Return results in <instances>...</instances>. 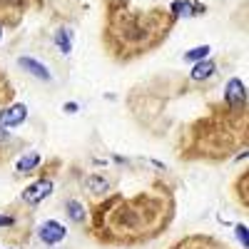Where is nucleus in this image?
<instances>
[{"mask_svg": "<svg viewBox=\"0 0 249 249\" xmlns=\"http://www.w3.org/2000/svg\"><path fill=\"white\" fill-rule=\"evenodd\" d=\"M28 107L25 105H10L8 110H0V127H15V124L25 122Z\"/></svg>", "mask_w": 249, "mask_h": 249, "instance_id": "obj_3", "label": "nucleus"}, {"mask_svg": "<svg viewBox=\"0 0 249 249\" xmlns=\"http://www.w3.org/2000/svg\"><path fill=\"white\" fill-rule=\"evenodd\" d=\"M0 140H8V132H3V130H0Z\"/></svg>", "mask_w": 249, "mask_h": 249, "instance_id": "obj_16", "label": "nucleus"}, {"mask_svg": "<svg viewBox=\"0 0 249 249\" xmlns=\"http://www.w3.org/2000/svg\"><path fill=\"white\" fill-rule=\"evenodd\" d=\"M199 8L195 5V3H187V0H177V3H172V13L175 15H182V18H187V15H195Z\"/></svg>", "mask_w": 249, "mask_h": 249, "instance_id": "obj_9", "label": "nucleus"}, {"mask_svg": "<svg viewBox=\"0 0 249 249\" xmlns=\"http://www.w3.org/2000/svg\"><path fill=\"white\" fill-rule=\"evenodd\" d=\"M68 214H70L72 222H85V217H88L85 214V207H82L77 199H70L68 202Z\"/></svg>", "mask_w": 249, "mask_h": 249, "instance_id": "obj_10", "label": "nucleus"}, {"mask_svg": "<svg viewBox=\"0 0 249 249\" xmlns=\"http://www.w3.org/2000/svg\"><path fill=\"white\" fill-rule=\"evenodd\" d=\"M20 68L28 70L33 77L43 80V82H48V80H50V70L43 65V62H37V60H33V57H20Z\"/></svg>", "mask_w": 249, "mask_h": 249, "instance_id": "obj_5", "label": "nucleus"}, {"mask_svg": "<svg viewBox=\"0 0 249 249\" xmlns=\"http://www.w3.org/2000/svg\"><path fill=\"white\" fill-rule=\"evenodd\" d=\"M50 192H53V182L50 179H37L23 192V199L28 204H37V202H43L45 197H50Z\"/></svg>", "mask_w": 249, "mask_h": 249, "instance_id": "obj_2", "label": "nucleus"}, {"mask_svg": "<svg viewBox=\"0 0 249 249\" xmlns=\"http://www.w3.org/2000/svg\"><path fill=\"white\" fill-rule=\"evenodd\" d=\"M224 97H227V102H230L232 107H239V105H244V100H247V90H244V82H242L239 77H232L230 82H227Z\"/></svg>", "mask_w": 249, "mask_h": 249, "instance_id": "obj_4", "label": "nucleus"}, {"mask_svg": "<svg viewBox=\"0 0 249 249\" xmlns=\"http://www.w3.org/2000/svg\"><path fill=\"white\" fill-rule=\"evenodd\" d=\"M65 234H68V230L60 222H55V219L43 222V224H40V230H37L40 242H45V244H57V242L65 239Z\"/></svg>", "mask_w": 249, "mask_h": 249, "instance_id": "obj_1", "label": "nucleus"}, {"mask_svg": "<svg viewBox=\"0 0 249 249\" xmlns=\"http://www.w3.org/2000/svg\"><path fill=\"white\" fill-rule=\"evenodd\" d=\"M65 112H68V115L77 112V102H65Z\"/></svg>", "mask_w": 249, "mask_h": 249, "instance_id": "obj_15", "label": "nucleus"}, {"mask_svg": "<svg viewBox=\"0 0 249 249\" xmlns=\"http://www.w3.org/2000/svg\"><path fill=\"white\" fill-rule=\"evenodd\" d=\"M15 219L13 217H5V214H0V227H13Z\"/></svg>", "mask_w": 249, "mask_h": 249, "instance_id": "obj_14", "label": "nucleus"}, {"mask_svg": "<svg viewBox=\"0 0 249 249\" xmlns=\"http://www.w3.org/2000/svg\"><path fill=\"white\" fill-rule=\"evenodd\" d=\"M55 43H57V48L65 53V55H70V50H72V40H70V30H65V28H60L57 33H55Z\"/></svg>", "mask_w": 249, "mask_h": 249, "instance_id": "obj_8", "label": "nucleus"}, {"mask_svg": "<svg viewBox=\"0 0 249 249\" xmlns=\"http://www.w3.org/2000/svg\"><path fill=\"white\" fill-rule=\"evenodd\" d=\"M40 164V152H28V155H23L18 160V172H30V170H35Z\"/></svg>", "mask_w": 249, "mask_h": 249, "instance_id": "obj_7", "label": "nucleus"}, {"mask_svg": "<svg viewBox=\"0 0 249 249\" xmlns=\"http://www.w3.org/2000/svg\"><path fill=\"white\" fill-rule=\"evenodd\" d=\"M207 55H210V45H199V48H195V50H190L184 55V60H190V62H199V60H204Z\"/></svg>", "mask_w": 249, "mask_h": 249, "instance_id": "obj_11", "label": "nucleus"}, {"mask_svg": "<svg viewBox=\"0 0 249 249\" xmlns=\"http://www.w3.org/2000/svg\"><path fill=\"white\" fill-rule=\"evenodd\" d=\"M214 68H217V65H214L212 60H199L197 65L192 68V72H190V75H192V80H207V77H210V75L214 72Z\"/></svg>", "mask_w": 249, "mask_h": 249, "instance_id": "obj_6", "label": "nucleus"}, {"mask_svg": "<svg viewBox=\"0 0 249 249\" xmlns=\"http://www.w3.org/2000/svg\"><path fill=\"white\" fill-rule=\"evenodd\" d=\"M88 187H90L92 192H105L107 190V179L105 177H90L88 179Z\"/></svg>", "mask_w": 249, "mask_h": 249, "instance_id": "obj_12", "label": "nucleus"}, {"mask_svg": "<svg viewBox=\"0 0 249 249\" xmlns=\"http://www.w3.org/2000/svg\"><path fill=\"white\" fill-rule=\"evenodd\" d=\"M237 237H239L242 247L247 249V247H249V237H247V227H244V224H237Z\"/></svg>", "mask_w": 249, "mask_h": 249, "instance_id": "obj_13", "label": "nucleus"}]
</instances>
